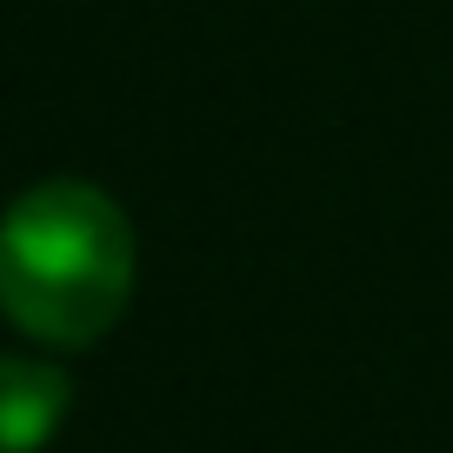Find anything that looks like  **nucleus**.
Listing matches in <instances>:
<instances>
[{"instance_id": "nucleus-1", "label": "nucleus", "mask_w": 453, "mask_h": 453, "mask_svg": "<svg viewBox=\"0 0 453 453\" xmlns=\"http://www.w3.org/2000/svg\"><path fill=\"white\" fill-rule=\"evenodd\" d=\"M134 300V220L94 180H41L0 213V313L41 347H94Z\"/></svg>"}, {"instance_id": "nucleus-2", "label": "nucleus", "mask_w": 453, "mask_h": 453, "mask_svg": "<svg viewBox=\"0 0 453 453\" xmlns=\"http://www.w3.org/2000/svg\"><path fill=\"white\" fill-rule=\"evenodd\" d=\"M73 407V380L54 360L0 354V453H41Z\"/></svg>"}]
</instances>
